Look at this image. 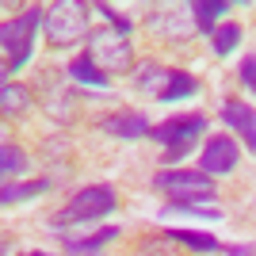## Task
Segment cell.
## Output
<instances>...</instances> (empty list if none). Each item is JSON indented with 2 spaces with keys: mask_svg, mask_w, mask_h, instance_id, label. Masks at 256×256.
<instances>
[{
  "mask_svg": "<svg viewBox=\"0 0 256 256\" xmlns=\"http://www.w3.org/2000/svg\"><path fill=\"white\" fill-rule=\"evenodd\" d=\"M218 16H230V4H226V0H195L192 4V23H195L199 34H214Z\"/></svg>",
  "mask_w": 256,
  "mask_h": 256,
  "instance_id": "obj_13",
  "label": "cell"
},
{
  "mask_svg": "<svg viewBox=\"0 0 256 256\" xmlns=\"http://www.w3.org/2000/svg\"><path fill=\"white\" fill-rule=\"evenodd\" d=\"M69 76H73L76 84H88V88H111V76L100 69L88 54H80V58H73V65H69Z\"/></svg>",
  "mask_w": 256,
  "mask_h": 256,
  "instance_id": "obj_15",
  "label": "cell"
},
{
  "mask_svg": "<svg viewBox=\"0 0 256 256\" xmlns=\"http://www.w3.org/2000/svg\"><path fill=\"white\" fill-rule=\"evenodd\" d=\"M46 12L42 8H27L20 12L16 20H8L4 27H0V42H4V73H20L23 65H27V58H31L34 50V34H38V27H42Z\"/></svg>",
  "mask_w": 256,
  "mask_h": 256,
  "instance_id": "obj_1",
  "label": "cell"
},
{
  "mask_svg": "<svg viewBox=\"0 0 256 256\" xmlns=\"http://www.w3.org/2000/svg\"><path fill=\"white\" fill-rule=\"evenodd\" d=\"M153 188L157 192H164L168 199H176V203H206V199H214V176H206V172L199 168H164L153 176Z\"/></svg>",
  "mask_w": 256,
  "mask_h": 256,
  "instance_id": "obj_5",
  "label": "cell"
},
{
  "mask_svg": "<svg viewBox=\"0 0 256 256\" xmlns=\"http://www.w3.org/2000/svg\"><path fill=\"white\" fill-rule=\"evenodd\" d=\"M237 164H241V150L230 134H214L199 157V172H206V176H230V172H237Z\"/></svg>",
  "mask_w": 256,
  "mask_h": 256,
  "instance_id": "obj_7",
  "label": "cell"
},
{
  "mask_svg": "<svg viewBox=\"0 0 256 256\" xmlns=\"http://www.w3.org/2000/svg\"><path fill=\"white\" fill-rule=\"evenodd\" d=\"M226 252H230V256H256V248L252 245H230Z\"/></svg>",
  "mask_w": 256,
  "mask_h": 256,
  "instance_id": "obj_24",
  "label": "cell"
},
{
  "mask_svg": "<svg viewBox=\"0 0 256 256\" xmlns=\"http://www.w3.org/2000/svg\"><path fill=\"white\" fill-rule=\"evenodd\" d=\"M157 218H160V222H168V218H199V222H222V210H218V206H206V203H168V206H160Z\"/></svg>",
  "mask_w": 256,
  "mask_h": 256,
  "instance_id": "obj_14",
  "label": "cell"
},
{
  "mask_svg": "<svg viewBox=\"0 0 256 256\" xmlns=\"http://www.w3.org/2000/svg\"><path fill=\"white\" fill-rule=\"evenodd\" d=\"M195 92H199V80H195L192 73H184V69H172V80H168V88H164L160 104H180V100H192Z\"/></svg>",
  "mask_w": 256,
  "mask_h": 256,
  "instance_id": "obj_18",
  "label": "cell"
},
{
  "mask_svg": "<svg viewBox=\"0 0 256 256\" xmlns=\"http://www.w3.org/2000/svg\"><path fill=\"white\" fill-rule=\"evenodd\" d=\"M31 107V92L23 84H12V80H4V115H23Z\"/></svg>",
  "mask_w": 256,
  "mask_h": 256,
  "instance_id": "obj_20",
  "label": "cell"
},
{
  "mask_svg": "<svg viewBox=\"0 0 256 256\" xmlns=\"http://www.w3.org/2000/svg\"><path fill=\"white\" fill-rule=\"evenodd\" d=\"M218 118L245 142L248 153H256V107L252 104H245V100H226V104L218 107Z\"/></svg>",
  "mask_w": 256,
  "mask_h": 256,
  "instance_id": "obj_8",
  "label": "cell"
},
{
  "mask_svg": "<svg viewBox=\"0 0 256 256\" xmlns=\"http://www.w3.org/2000/svg\"><path fill=\"white\" fill-rule=\"evenodd\" d=\"M150 23L160 34H172V38H188V34L195 31V23H176V12H160V16H153Z\"/></svg>",
  "mask_w": 256,
  "mask_h": 256,
  "instance_id": "obj_21",
  "label": "cell"
},
{
  "mask_svg": "<svg viewBox=\"0 0 256 256\" xmlns=\"http://www.w3.org/2000/svg\"><path fill=\"white\" fill-rule=\"evenodd\" d=\"M46 42L54 50H65V46H76L80 38H88V8L84 4H76V0H58L46 8Z\"/></svg>",
  "mask_w": 256,
  "mask_h": 256,
  "instance_id": "obj_3",
  "label": "cell"
},
{
  "mask_svg": "<svg viewBox=\"0 0 256 256\" xmlns=\"http://www.w3.org/2000/svg\"><path fill=\"white\" fill-rule=\"evenodd\" d=\"M100 130L111 134V138H118V142H138V138H146L153 126L146 122L142 111H118V115H107L104 122H100Z\"/></svg>",
  "mask_w": 256,
  "mask_h": 256,
  "instance_id": "obj_9",
  "label": "cell"
},
{
  "mask_svg": "<svg viewBox=\"0 0 256 256\" xmlns=\"http://www.w3.org/2000/svg\"><path fill=\"white\" fill-rule=\"evenodd\" d=\"M118 206V195L115 188H107V184H92V188H80V192L62 206V210L50 218L54 230H62V226H80V222H96V218H107V214Z\"/></svg>",
  "mask_w": 256,
  "mask_h": 256,
  "instance_id": "obj_2",
  "label": "cell"
},
{
  "mask_svg": "<svg viewBox=\"0 0 256 256\" xmlns=\"http://www.w3.org/2000/svg\"><path fill=\"white\" fill-rule=\"evenodd\" d=\"M164 241H180V245L195 248V252H218V237L206 230H164Z\"/></svg>",
  "mask_w": 256,
  "mask_h": 256,
  "instance_id": "obj_16",
  "label": "cell"
},
{
  "mask_svg": "<svg viewBox=\"0 0 256 256\" xmlns=\"http://www.w3.org/2000/svg\"><path fill=\"white\" fill-rule=\"evenodd\" d=\"M23 256H50V252H23Z\"/></svg>",
  "mask_w": 256,
  "mask_h": 256,
  "instance_id": "obj_25",
  "label": "cell"
},
{
  "mask_svg": "<svg viewBox=\"0 0 256 256\" xmlns=\"http://www.w3.org/2000/svg\"><path fill=\"white\" fill-rule=\"evenodd\" d=\"M27 168H31L27 153H23L20 146L4 142V150H0V172H4V184H16V180H20V176H23Z\"/></svg>",
  "mask_w": 256,
  "mask_h": 256,
  "instance_id": "obj_17",
  "label": "cell"
},
{
  "mask_svg": "<svg viewBox=\"0 0 256 256\" xmlns=\"http://www.w3.org/2000/svg\"><path fill=\"white\" fill-rule=\"evenodd\" d=\"M168 80H172V69H164V65H157V62H138V69H134V84H138L142 96H150V100L164 96Z\"/></svg>",
  "mask_w": 256,
  "mask_h": 256,
  "instance_id": "obj_10",
  "label": "cell"
},
{
  "mask_svg": "<svg viewBox=\"0 0 256 256\" xmlns=\"http://www.w3.org/2000/svg\"><path fill=\"white\" fill-rule=\"evenodd\" d=\"M206 130V118L203 115H176V118H164V122H157V126L150 130V138L157 142V146H164V164H176V160L184 157V153L192 150L195 142H199V134Z\"/></svg>",
  "mask_w": 256,
  "mask_h": 256,
  "instance_id": "obj_4",
  "label": "cell"
},
{
  "mask_svg": "<svg viewBox=\"0 0 256 256\" xmlns=\"http://www.w3.org/2000/svg\"><path fill=\"white\" fill-rule=\"evenodd\" d=\"M210 46H214V54L218 58H230V54L241 46V23H222V27H214V34H210Z\"/></svg>",
  "mask_w": 256,
  "mask_h": 256,
  "instance_id": "obj_19",
  "label": "cell"
},
{
  "mask_svg": "<svg viewBox=\"0 0 256 256\" xmlns=\"http://www.w3.org/2000/svg\"><path fill=\"white\" fill-rule=\"evenodd\" d=\"M88 58L104 69V73H122L134 65V50H130V34L122 31H92L88 34Z\"/></svg>",
  "mask_w": 256,
  "mask_h": 256,
  "instance_id": "obj_6",
  "label": "cell"
},
{
  "mask_svg": "<svg viewBox=\"0 0 256 256\" xmlns=\"http://www.w3.org/2000/svg\"><path fill=\"white\" fill-rule=\"evenodd\" d=\"M134 256H172V248H164V241H146Z\"/></svg>",
  "mask_w": 256,
  "mask_h": 256,
  "instance_id": "obj_23",
  "label": "cell"
},
{
  "mask_svg": "<svg viewBox=\"0 0 256 256\" xmlns=\"http://www.w3.org/2000/svg\"><path fill=\"white\" fill-rule=\"evenodd\" d=\"M237 80H241L245 92H252V96H256V54L241 58V65H237Z\"/></svg>",
  "mask_w": 256,
  "mask_h": 256,
  "instance_id": "obj_22",
  "label": "cell"
},
{
  "mask_svg": "<svg viewBox=\"0 0 256 256\" xmlns=\"http://www.w3.org/2000/svg\"><path fill=\"white\" fill-rule=\"evenodd\" d=\"M62 237V245L69 256H100V248L111 245L118 237V226H107V230H96L92 237H69V234H58Z\"/></svg>",
  "mask_w": 256,
  "mask_h": 256,
  "instance_id": "obj_11",
  "label": "cell"
},
{
  "mask_svg": "<svg viewBox=\"0 0 256 256\" xmlns=\"http://www.w3.org/2000/svg\"><path fill=\"white\" fill-rule=\"evenodd\" d=\"M50 192V180L38 176V180H16V184H4V192H0V203L4 206H16V203H27L34 195H46Z\"/></svg>",
  "mask_w": 256,
  "mask_h": 256,
  "instance_id": "obj_12",
  "label": "cell"
}]
</instances>
